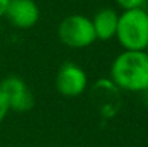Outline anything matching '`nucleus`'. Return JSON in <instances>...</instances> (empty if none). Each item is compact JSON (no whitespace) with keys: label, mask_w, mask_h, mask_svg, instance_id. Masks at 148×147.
<instances>
[{"label":"nucleus","mask_w":148,"mask_h":147,"mask_svg":"<svg viewBox=\"0 0 148 147\" xmlns=\"http://www.w3.org/2000/svg\"><path fill=\"white\" fill-rule=\"evenodd\" d=\"M111 81L131 92L148 90V53L145 50H124L111 65Z\"/></svg>","instance_id":"1"},{"label":"nucleus","mask_w":148,"mask_h":147,"mask_svg":"<svg viewBox=\"0 0 148 147\" xmlns=\"http://www.w3.org/2000/svg\"><path fill=\"white\" fill-rule=\"evenodd\" d=\"M115 38L125 50H145L148 45V12L143 7L124 10L118 17Z\"/></svg>","instance_id":"2"},{"label":"nucleus","mask_w":148,"mask_h":147,"mask_svg":"<svg viewBox=\"0 0 148 147\" xmlns=\"http://www.w3.org/2000/svg\"><path fill=\"white\" fill-rule=\"evenodd\" d=\"M58 36L63 45L73 49L86 48L97 41L92 20L84 14L65 17L58 26Z\"/></svg>","instance_id":"3"},{"label":"nucleus","mask_w":148,"mask_h":147,"mask_svg":"<svg viewBox=\"0 0 148 147\" xmlns=\"http://www.w3.org/2000/svg\"><path fill=\"white\" fill-rule=\"evenodd\" d=\"M56 90L65 97H78L88 87L86 72L73 62L63 63L56 74Z\"/></svg>","instance_id":"4"},{"label":"nucleus","mask_w":148,"mask_h":147,"mask_svg":"<svg viewBox=\"0 0 148 147\" xmlns=\"http://www.w3.org/2000/svg\"><path fill=\"white\" fill-rule=\"evenodd\" d=\"M0 91L7 98L10 110L16 112H26L35 105L33 94L20 77L9 75L3 78L0 82Z\"/></svg>","instance_id":"5"},{"label":"nucleus","mask_w":148,"mask_h":147,"mask_svg":"<svg viewBox=\"0 0 148 147\" xmlns=\"http://www.w3.org/2000/svg\"><path fill=\"white\" fill-rule=\"evenodd\" d=\"M91 97L98 112L105 118L114 117L121 107L119 88L111 79L97 81L95 85L92 87Z\"/></svg>","instance_id":"6"},{"label":"nucleus","mask_w":148,"mask_h":147,"mask_svg":"<svg viewBox=\"0 0 148 147\" xmlns=\"http://www.w3.org/2000/svg\"><path fill=\"white\" fill-rule=\"evenodd\" d=\"M4 16L13 26L19 29H29L38 23L40 10L35 0H10Z\"/></svg>","instance_id":"7"},{"label":"nucleus","mask_w":148,"mask_h":147,"mask_svg":"<svg viewBox=\"0 0 148 147\" xmlns=\"http://www.w3.org/2000/svg\"><path fill=\"white\" fill-rule=\"evenodd\" d=\"M118 17H119V14L111 7H103L95 13L94 19H91V20H92V26H94L97 39L109 41V39L115 38Z\"/></svg>","instance_id":"8"},{"label":"nucleus","mask_w":148,"mask_h":147,"mask_svg":"<svg viewBox=\"0 0 148 147\" xmlns=\"http://www.w3.org/2000/svg\"><path fill=\"white\" fill-rule=\"evenodd\" d=\"M116 4L119 7H122L124 10H131V9H138L143 7V4L145 3V0H115Z\"/></svg>","instance_id":"9"},{"label":"nucleus","mask_w":148,"mask_h":147,"mask_svg":"<svg viewBox=\"0 0 148 147\" xmlns=\"http://www.w3.org/2000/svg\"><path fill=\"white\" fill-rule=\"evenodd\" d=\"M9 111H10V105H9V101H7V98L6 95L0 91V123L7 117V114H9Z\"/></svg>","instance_id":"10"},{"label":"nucleus","mask_w":148,"mask_h":147,"mask_svg":"<svg viewBox=\"0 0 148 147\" xmlns=\"http://www.w3.org/2000/svg\"><path fill=\"white\" fill-rule=\"evenodd\" d=\"M9 3H10V0H0V17L6 14V10H7Z\"/></svg>","instance_id":"11"},{"label":"nucleus","mask_w":148,"mask_h":147,"mask_svg":"<svg viewBox=\"0 0 148 147\" xmlns=\"http://www.w3.org/2000/svg\"><path fill=\"white\" fill-rule=\"evenodd\" d=\"M145 52H147V53H148V45H147V48H145Z\"/></svg>","instance_id":"12"}]
</instances>
